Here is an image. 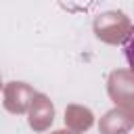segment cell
<instances>
[{"label": "cell", "instance_id": "cell-1", "mask_svg": "<svg viewBox=\"0 0 134 134\" xmlns=\"http://www.w3.org/2000/svg\"><path fill=\"white\" fill-rule=\"evenodd\" d=\"M124 52H126V59H128V65L134 73V31L128 36V40L124 42Z\"/></svg>", "mask_w": 134, "mask_h": 134}]
</instances>
